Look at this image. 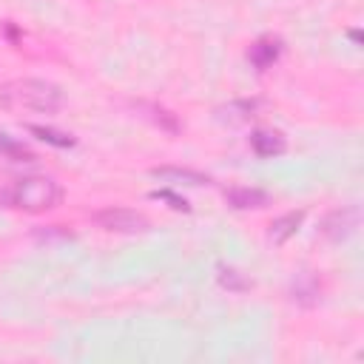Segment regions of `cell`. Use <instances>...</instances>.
<instances>
[{
  "label": "cell",
  "mask_w": 364,
  "mask_h": 364,
  "mask_svg": "<svg viewBox=\"0 0 364 364\" xmlns=\"http://www.w3.org/2000/svg\"><path fill=\"white\" fill-rule=\"evenodd\" d=\"M347 37H350L353 43H361V31H355V28H350V31H347Z\"/></svg>",
  "instance_id": "ac0fdd59"
},
{
  "label": "cell",
  "mask_w": 364,
  "mask_h": 364,
  "mask_svg": "<svg viewBox=\"0 0 364 364\" xmlns=\"http://www.w3.org/2000/svg\"><path fill=\"white\" fill-rule=\"evenodd\" d=\"M216 282H219V287H225V290H230V293H245V290L253 287V282H250L242 270H236V267H230V264H219V267H216Z\"/></svg>",
  "instance_id": "8fae6325"
},
{
  "label": "cell",
  "mask_w": 364,
  "mask_h": 364,
  "mask_svg": "<svg viewBox=\"0 0 364 364\" xmlns=\"http://www.w3.org/2000/svg\"><path fill=\"white\" fill-rule=\"evenodd\" d=\"M290 299L296 301V304H301V307H313V304H318V299H321V284H318V279L313 276V273H299L296 279H293V284H290Z\"/></svg>",
  "instance_id": "52a82bcc"
},
{
  "label": "cell",
  "mask_w": 364,
  "mask_h": 364,
  "mask_svg": "<svg viewBox=\"0 0 364 364\" xmlns=\"http://www.w3.org/2000/svg\"><path fill=\"white\" fill-rule=\"evenodd\" d=\"M250 148H253L256 156L270 159V156H279V154L287 151V139H284L282 131H273V128H256V131L250 134Z\"/></svg>",
  "instance_id": "5b68a950"
},
{
  "label": "cell",
  "mask_w": 364,
  "mask_h": 364,
  "mask_svg": "<svg viewBox=\"0 0 364 364\" xmlns=\"http://www.w3.org/2000/svg\"><path fill=\"white\" fill-rule=\"evenodd\" d=\"M225 199H228V205L236 208V210H256V208L270 205V196H267V191H262V188H230V191L225 193Z\"/></svg>",
  "instance_id": "ba28073f"
},
{
  "label": "cell",
  "mask_w": 364,
  "mask_h": 364,
  "mask_svg": "<svg viewBox=\"0 0 364 364\" xmlns=\"http://www.w3.org/2000/svg\"><path fill=\"white\" fill-rule=\"evenodd\" d=\"M256 105H259L256 100H236V102L222 105L216 114H219V119H225V122H245V119L253 117Z\"/></svg>",
  "instance_id": "7c38bea8"
},
{
  "label": "cell",
  "mask_w": 364,
  "mask_h": 364,
  "mask_svg": "<svg viewBox=\"0 0 364 364\" xmlns=\"http://www.w3.org/2000/svg\"><path fill=\"white\" fill-rule=\"evenodd\" d=\"M94 222L111 233H142L151 228L148 216H142L139 210H131V208H102L94 213Z\"/></svg>",
  "instance_id": "3957f363"
},
{
  "label": "cell",
  "mask_w": 364,
  "mask_h": 364,
  "mask_svg": "<svg viewBox=\"0 0 364 364\" xmlns=\"http://www.w3.org/2000/svg\"><path fill=\"white\" fill-rule=\"evenodd\" d=\"M6 105H11V91H9V85H0V108H6Z\"/></svg>",
  "instance_id": "e0dca14e"
},
{
  "label": "cell",
  "mask_w": 364,
  "mask_h": 364,
  "mask_svg": "<svg viewBox=\"0 0 364 364\" xmlns=\"http://www.w3.org/2000/svg\"><path fill=\"white\" fill-rule=\"evenodd\" d=\"M151 176L162 179V182H171V185H208L210 179L199 171H191V168H173V165H162V168H151Z\"/></svg>",
  "instance_id": "9c48e42d"
},
{
  "label": "cell",
  "mask_w": 364,
  "mask_h": 364,
  "mask_svg": "<svg viewBox=\"0 0 364 364\" xmlns=\"http://www.w3.org/2000/svg\"><path fill=\"white\" fill-rule=\"evenodd\" d=\"M304 222V210H287V213H282L279 219H273V225H270V242L273 245H284L296 230H299V225Z\"/></svg>",
  "instance_id": "30bf717a"
},
{
  "label": "cell",
  "mask_w": 364,
  "mask_h": 364,
  "mask_svg": "<svg viewBox=\"0 0 364 364\" xmlns=\"http://www.w3.org/2000/svg\"><path fill=\"white\" fill-rule=\"evenodd\" d=\"M279 54H282V40H279V37H259V40L250 46L247 60H250L253 68L267 71V68L279 60Z\"/></svg>",
  "instance_id": "8992f818"
},
{
  "label": "cell",
  "mask_w": 364,
  "mask_h": 364,
  "mask_svg": "<svg viewBox=\"0 0 364 364\" xmlns=\"http://www.w3.org/2000/svg\"><path fill=\"white\" fill-rule=\"evenodd\" d=\"M9 205L28 210V213H40V210H51L60 205L63 199V188L57 179L46 176V173H31V176H20L9 193H6Z\"/></svg>",
  "instance_id": "6da1fadb"
},
{
  "label": "cell",
  "mask_w": 364,
  "mask_h": 364,
  "mask_svg": "<svg viewBox=\"0 0 364 364\" xmlns=\"http://www.w3.org/2000/svg\"><path fill=\"white\" fill-rule=\"evenodd\" d=\"M28 134H34L37 139H43L48 145H57V148H71L74 145L71 134H63V131H54V128H46V125H28Z\"/></svg>",
  "instance_id": "5bb4252c"
},
{
  "label": "cell",
  "mask_w": 364,
  "mask_h": 364,
  "mask_svg": "<svg viewBox=\"0 0 364 364\" xmlns=\"http://www.w3.org/2000/svg\"><path fill=\"white\" fill-rule=\"evenodd\" d=\"M9 91H11V100L43 114H54L63 105V91L46 80H17L9 85Z\"/></svg>",
  "instance_id": "7a4b0ae2"
},
{
  "label": "cell",
  "mask_w": 364,
  "mask_h": 364,
  "mask_svg": "<svg viewBox=\"0 0 364 364\" xmlns=\"http://www.w3.org/2000/svg\"><path fill=\"white\" fill-rule=\"evenodd\" d=\"M358 228V208H336L321 222V236L330 242H344Z\"/></svg>",
  "instance_id": "277c9868"
},
{
  "label": "cell",
  "mask_w": 364,
  "mask_h": 364,
  "mask_svg": "<svg viewBox=\"0 0 364 364\" xmlns=\"http://www.w3.org/2000/svg\"><path fill=\"white\" fill-rule=\"evenodd\" d=\"M139 108H145L148 111V117L162 128V131H168V134H176L179 131V119L171 114V111H165V108H159V105H139Z\"/></svg>",
  "instance_id": "9a60e30c"
},
{
  "label": "cell",
  "mask_w": 364,
  "mask_h": 364,
  "mask_svg": "<svg viewBox=\"0 0 364 364\" xmlns=\"http://www.w3.org/2000/svg\"><path fill=\"white\" fill-rule=\"evenodd\" d=\"M151 196H154V199H162V202H168V208H173V210H191V205H188L182 196H176L173 191H154Z\"/></svg>",
  "instance_id": "2e32d148"
},
{
  "label": "cell",
  "mask_w": 364,
  "mask_h": 364,
  "mask_svg": "<svg viewBox=\"0 0 364 364\" xmlns=\"http://www.w3.org/2000/svg\"><path fill=\"white\" fill-rule=\"evenodd\" d=\"M0 154L6 159H11V162H34V154L20 139H14V136H9L3 131H0Z\"/></svg>",
  "instance_id": "4fadbf2b"
}]
</instances>
